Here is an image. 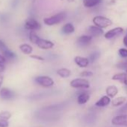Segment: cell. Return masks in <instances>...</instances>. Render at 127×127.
Returning <instances> with one entry per match:
<instances>
[{
  "label": "cell",
  "mask_w": 127,
  "mask_h": 127,
  "mask_svg": "<svg viewBox=\"0 0 127 127\" xmlns=\"http://www.w3.org/2000/svg\"><path fill=\"white\" fill-rule=\"evenodd\" d=\"M94 74L91 71H88V70H85V71H82L80 74V76L82 77H91Z\"/></svg>",
  "instance_id": "obj_28"
},
{
  "label": "cell",
  "mask_w": 127,
  "mask_h": 127,
  "mask_svg": "<svg viewBox=\"0 0 127 127\" xmlns=\"http://www.w3.org/2000/svg\"><path fill=\"white\" fill-rule=\"evenodd\" d=\"M67 15L65 12H60L49 17H46L43 20V23L47 26H54L58 24L65 20Z\"/></svg>",
  "instance_id": "obj_1"
},
{
  "label": "cell",
  "mask_w": 127,
  "mask_h": 127,
  "mask_svg": "<svg viewBox=\"0 0 127 127\" xmlns=\"http://www.w3.org/2000/svg\"><path fill=\"white\" fill-rule=\"evenodd\" d=\"M57 74L61 78H68L71 75V71L67 68H61L57 70Z\"/></svg>",
  "instance_id": "obj_19"
},
{
  "label": "cell",
  "mask_w": 127,
  "mask_h": 127,
  "mask_svg": "<svg viewBox=\"0 0 127 127\" xmlns=\"http://www.w3.org/2000/svg\"><path fill=\"white\" fill-rule=\"evenodd\" d=\"M105 93H106L107 96H108L111 98H113V97L116 96L117 94H118V88L114 85H110V86L107 87V88L105 90Z\"/></svg>",
  "instance_id": "obj_16"
},
{
  "label": "cell",
  "mask_w": 127,
  "mask_h": 127,
  "mask_svg": "<svg viewBox=\"0 0 127 127\" xmlns=\"http://www.w3.org/2000/svg\"><path fill=\"white\" fill-rule=\"evenodd\" d=\"M99 52H94L93 53H91L89 56V60H90V62L91 63H94L95 61H96L99 57Z\"/></svg>",
  "instance_id": "obj_24"
},
{
  "label": "cell",
  "mask_w": 127,
  "mask_h": 127,
  "mask_svg": "<svg viewBox=\"0 0 127 127\" xmlns=\"http://www.w3.org/2000/svg\"><path fill=\"white\" fill-rule=\"evenodd\" d=\"M119 112L120 114H126L127 112V102L119 109Z\"/></svg>",
  "instance_id": "obj_30"
},
{
  "label": "cell",
  "mask_w": 127,
  "mask_h": 127,
  "mask_svg": "<svg viewBox=\"0 0 127 127\" xmlns=\"http://www.w3.org/2000/svg\"><path fill=\"white\" fill-rule=\"evenodd\" d=\"M0 96H1L2 99H3L5 100H10V99H12L13 98H14L15 94L14 91H12L9 88H3L1 89V91H0Z\"/></svg>",
  "instance_id": "obj_9"
},
{
  "label": "cell",
  "mask_w": 127,
  "mask_h": 127,
  "mask_svg": "<svg viewBox=\"0 0 127 127\" xmlns=\"http://www.w3.org/2000/svg\"><path fill=\"white\" fill-rule=\"evenodd\" d=\"M102 0H83V5L86 8H93L102 2Z\"/></svg>",
  "instance_id": "obj_18"
},
{
  "label": "cell",
  "mask_w": 127,
  "mask_h": 127,
  "mask_svg": "<svg viewBox=\"0 0 127 127\" xmlns=\"http://www.w3.org/2000/svg\"><path fill=\"white\" fill-rule=\"evenodd\" d=\"M118 53L120 55V57L123 58H127V49H125V48H121L118 50Z\"/></svg>",
  "instance_id": "obj_27"
},
{
  "label": "cell",
  "mask_w": 127,
  "mask_h": 127,
  "mask_svg": "<svg viewBox=\"0 0 127 127\" xmlns=\"http://www.w3.org/2000/svg\"><path fill=\"white\" fill-rule=\"evenodd\" d=\"M39 37H38V35L35 32H34V31H32L29 34V40L32 43H33L34 44L36 43V42L37 41Z\"/></svg>",
  "instance_id": "obj_23"
},
{
  "label": "cell",
  "mask_w": 127,
  "mask_h": 127,
  "mask_svg": "<svg viewBox=\"0 0 127 127\" xmlns=\"http://www.w3.org/2000/svg\"><path fill=\"white\" fill-rule=\"evenodd\" d=\"M93 23L101 28V29H105V28H107L110 26L112 25V21L111 19L106 17H104V16H96L94 17L93 19Z\"/></svg>",
  "instance_id": "obj_2"
},
{
  "label": "cell",
  "mask_w": 127,
  "mask_h": 127,
  "mask_svg": "<svg viewBox=\"0 0 127 127\" xmlns=\"http://www.w3.org/2000/svg\"><path fill=\"white\" fill-rule=\"evenodd\" d=\"M126 73H127V70H126Z\"/></svg>",
  "instance_id": "obj_37"
},
{
  "label": "cell",
  "mask_w": 127,
  "mask_h": 127,
  "mask_svg": "<svg viewBox=\"0 0 127 127\" xmlns=\"http://www.w3.org/2000/svg\"><path fill=\"white\" fill-rule=\"evenodd\" d=\"M20 49L21 50L22 52H23L26 55H30V54H32V52L33 51V48L30 45L26 44V43L21 44L20 46Z\"/></svg>",
  "instance_id": "obj_22"
},
{
  "label": "cell",
  "mask_w": 127,
  "mask_h": 127,
  "mask_svg": "<svg viewBox=\"0 0 127 127\" xmlns=\"http://www.w3.org/2000/svg\"><path fill=\"white\" fill-rule=\"evenodd\" d=\"M70 85L71 88H76V89H79V88L87 89L90 88L89 82L85 79H81V78H78L72 80L70 83Z\"/></svg>",
  "instance_id": "obj_3"
},
{
  "label": "cell",
  "mask_w": 127,
  "mask_h": 127,
  "mask_svg": "<svg viewBox=\"0 0 127 127\" xmlns=\"http://www.w3.org/2000/svg\"><path fill=\"white\" fill-rule=\"evenodd\" d=\"M2 82H3V77L2 76H0V87L2 85Z\"/></svg>",
  "instance_id": "obj_35"
},
{
  "label": "cell",
  "mask_w": 127,
  "mask_h": 127,
  "mask_svg": "<svg viewBox=\"0 0 127 127\" xmlns=\"http://www.w3.org/2000/svg\"><path fill=\"white\" fill-rule=\"evenodd\" d=\"M11 117V114L9 111H5L0 112V118H2L4 120H8Z\"/></svg>",
  "instance_id": "obj_25"
},
{
  "label": "cell",
  "mask_w": 127,
  "mask_h": 127,
  "mask_svg": "<svg viewBox=\"0 0 127 127\" xmlns=\"http://www.w3.org/2000/svg\"><path fill=\"white\" fill-rule=\"evenodd\" d=\"M88 32L89 33L90 35H91L92 37H99L102 35L103 34V31L102 29L96 26H91L88 28Z\"/></svg>",
  "instance_id": "obj_12"
},
{
  "label": "cell",
  "mask_w": 127,
  "mask_h": 127,
  "mask_svg": "<svg viewBox=\"0 0 127 127\" xmlns=\"http://www.w3.org/2000/svg\"><path fill=\"white\" fill-rule=\"evenodd\" d=\"M89 99H90V94L87 92H83L78 96L77 102L79 105H84L87 103Z\"/></svg>",
  "instance_id": "obj_15"
},
{
  "label": "cell",
  "mask_w": 127,
  "mask_h": 127,
  "mask_svg": "<svg viewBox=\"0 0 127 127\" xmlns=\"http://www.w3.org/2000/svg\"><path fill=\"white\" fill-rule=\"evenodd\" d=\"M25 28L27 30L30 31H35L40 29V24L34 18H29L26 20L25 23Z\"/></svg>",
  "instance_id": "obj_6"
},
{
  "label": "cell",
  "mask_w": 127,
  "mask_h": 127,
  "mask_svg": "<svg viewBox=\"0 0 127 127\" xmlns=\"http://www.w3.org/2000/svg\"><path fill=\"white\" fill-rule=\"evenodd\" d=\"M67 1L69 2H73L75 0H67Z\"/></svg>",
  "instance_id": "obj_36"
},
{
  "label": "cell",
  "mask_w": 127,
  "mask_h": 127,
  "mask_svg": "<svg viewBox=\"0 0 127 127\" xmlns=\"http://www.w3.org/2000/svg\"><path fill=\"white\" fill-rule=\"evenodd\" d=\"M74 61L79 67H80L82 68L88 67V64H89V63H90L89 58L81 57V56H76L74 58Z\"/></svg>",
  "instance_id": "obj_10"
},
{
  "label": "cell",
  "mask_w": 127,
  "mask_h": 127,
  "mask_svg": "<svg viewBox=\"0 0 127 127\" xmlns=\"http://www.w3.org/2000/svg\"><path fill=\"white\" fill-rule=\"evenodd\" d=\"M32 58H34V59H37L39 61H43V58L40 57V56H37V55H32L31 56Z\"/></svg>",
  "instance_id": "obj_32"
},
{
  "label": "cell",
  "mask_w": 127,
  "mask_h": 127,
  "mask_svg": "<svg viewBox=\"0 0 127 127\" xmlns=\"http://www.w3.org/2000/svg\"><path fill=\"white\" fill-rule=\"evenodd\" d=\"M75 32V27L72 23H67L61 29V32L64 34H70Z\"/></svg>",
  "instance_id": "obj_17"
},
{
  "label": "cell",
  "mask_w": 127,
  "mask_h": 127,
  "mask_svg": "<svg viewBox=\"0 0 127 127\" xmlns=\"http://www.w3.org/2000/svg\"><path fill=\"white\" fill-rule=\"evenodd\" d=\"M34 81L39 85L43 88H49L54 85L53 79L47 76H40L34 79Z\"/></svg>",
  "instance_id": "obj_4"
},
{
  "label": "cell",
  "mask_w": 127,
  "mask_h": 127,
  "mask_svg": "<svg viewBox=\"0 0 127 127\" xmlns=\"http://www.w3.org/2000/svg\"><path fill=\"white\" fill-rule=\"evenodd\" d=\"M5 66L2 64H0V73L1 72H3L5 70Z\"/></svg>",
  "instance_id": "obj_34"
},
{
  "label": "cell",
  "mask_w": 127,
  "mask_h": 127,
  "mask_svg": "<svg viewBox=\"0 0 127 127\" xmlns=\"http://www.w3.org/2000/svg\"><path fill=\"white\" fill-rule=\"evenodd\" d=\"M117 67L126 71L127 70V61L120 62L119 64H117Z\"/></svg>",
  "instance_id": "obj_26"
},
{
  "label": "cell",
  "mask_w": 127,
  "mask_h": 127,
  "mask_svg": "<svg viewBox=\"0 0 127 127\" xmlns=\"http://www.w3.org/2000/svg\"><path fill=\"white\" fill-rule=\"evenodd\" d=\"M39 48L42 49H52L54 46V43L52 42L51 40H48L46 39H43L39 37L37 41L35 43Z\"/></svg>",
  "instance_id": "obj_8"
},
{
  "label": "cell",
  "mask_w": 127,
  "mask_h": 127,
  "mask_svg": "<svg viewBox=\"0 0 127 127\" xmlns=\"http://www.w3.org/2000/svg\"><path fill=\"white\" fill-rule=\"evenodd\" d=\"M111 102V97H109L108 96L105 95V96H102L96 103L95 105L97 107H105L107 105H108Z\"/></svg>",
  "instance_id": "obj_13"
},
{
  "label": "cell",
  "mask_w": 127,
  "mask_h": 127,
  "mask_svg": "<svg viewBox=\"0 0 127 127\" xmlns=\"http://www.w3.org/2000/svg\"><path fill=\"white\" fill-rule=\"evenodd\" d=\"M124 32V29L121 27H116L112 29H110L109 31H108L105 34L104 37L106 39H112L114 37H116L119 35H120L121 34H123V32Z\"/></svg>",
  "instance_id": "obj_7"
},
{
  "label": "cell",
  "mask_w": 127,
  "mask_h": 127,
  "mask_svg": "<svg viewBox=\"0 0 127 127\" xmlns=\"http://www.w3.org/2000/svg\"><path fill=\"white\" fill-rule=\"evenodd\" d=\"M8 126H9V123L8 120L0 118V127H8Z\"/></svg>",
  "instance_id": "obj_29"
},
{
  "label": "cell",
  "mask_w": 127,
  "mask_h": 127,
  "mask_svg": "<svg viewBox=\"0 0 127 127\" xmlns=\"http://www.w3.org/2000/svg\"><path fill=\"white\" fill-rule=\"evenodd\" d=\"M111 123L117 126L127 127V114H120L115 116L111 120Z\"/></svg>",
  "instance_id": "obj_5"
},
{
  "label": "cell",
  "mask_w": 127,
  "mask_h": 127,
  "mask_svg": "<svg viewBox=\"0 0 127 127\" xmlns=\"http://www.w3.org/2000/svg\"><path fill=\"white\" fill-rule=\"evenodd\" d=\"M6 62V58L4 55H0V64H3Z\"/></svg>",
  "instance_id": "obj_31"
},
{
  "label": "cell",
  "mask_w": 127,
  "mask_h": 127,
  "mask_svg": "<svg viewBox=\"0 0 127 127\" xmlns=\"http://www.w3.org/2000/svg\"><path fill=\"white\" fill-rule=\"evenodd\" d=\"M112 79L115 81H118L123 85H127V73H120L114 75L112 76Z\"/></svg>",
  "instance_id": "obj_14"
},
{
  "label": "cell",
  "mask_w": 127,
  "mask_h": 127,
  "mask_svg": "<svg viewBox=\"0 0 127 127\" xmlns=\"http://www.w3.org/2000/svg\"><path fill=\"white\" fill-rule=\"evenodd\" d=\"M126 97L124 96H118V97H116L114 98L112 102H111V104L114 107H118V106H120L124 104V102H126Z\"/></svg>",
  "instance_id": "obj_20"
},
{
  "label": "cell",
  "mask_w": 127,
  "mask_h": 127,
  "mask_svg": "<svg viewBox=\"0 0 127 127\" xmlns=\"http://www.w3.org/2000/svg\"><path fill=\"white\" fill-rule=\"evenodd\" d=\"M2 54L4 55V56L6 58V59H10V60H14L17 58L16 54L12 52L11 50H10L8 48H6L5 49H4L3 51H2Z\"/></svg>",
  "instance_id": "obj_21"
},
{
  "label": "cell",
  "mask_w": 127,
  "mask_h": 127,
  "mask_svg": "<svg viewBox=\"0 0 127 127\" xmlns=\"http://www.w3.org/2000/svg\"><path fill=\"white\" fill-rule=\"evenodd\" d=\"M92 38L91 35H82L77 39V43L79 46H86L91 43Z\"/></svg>",
  "instance_id": "obj_11"
},
{
  "label": "cell",
  "mask_w": 127,
  "mask_h": 127,
  "mask_svg": "<svg viewBox=\"0 0 127 127\" xmlns=\"http://www.w3.org/2000/svg\"><path fill=\"white\" fill-rule=\"evenodd\" d=\"M123 44H124V46L127 47V34H126L125 35V37H123Z\"/></svg>",
  "instance_id": "obj_33"
}]
</instances>
